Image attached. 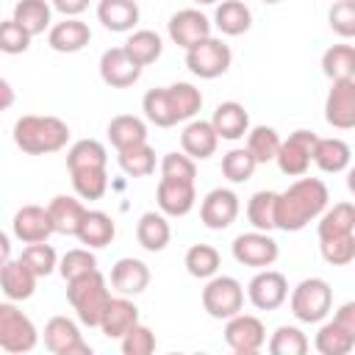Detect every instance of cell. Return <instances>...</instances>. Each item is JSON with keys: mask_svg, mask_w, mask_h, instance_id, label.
Masks as SVG:
<instances>
[{"mask_svg": "<svg viewBox=\"0 0 355 355\" xmlns=\"http://www.w3.org/2000/svg\"><path fill=\"white\" fill-rule=\"evenodd\" d=\"M14 100H17V94H14V86H11L6 78H0V111L11 108V105H14Z\"/></svg>", "mask_w": 355, "mask_h": 355, "instance_id": "cell-55", "label": "cell"}, {"mask_svg": "<svg viewBox=\"0 0 355 355\" xmlns=\"http://www.w3.org/2000/svg\"><path fill=\"white\" fill-rule=\"evenodd\" d=\"M50 14H53V6L47 0H17L11 19L19 22L31 36H39L50 28Z\"/></svg>", "mask_w": 355, "mask_h": 355, "instance_id": "cell-37", "label": "cell"}, {"mask_svg": "<svg viewBox=\"0 0 355 355\" xmlns=\"http://www.w3.org/2000/svg\"><path fill=\"white\" fill-rule=\"evenodd\" d=\"M288 297V280L277 269H258V275L247 283V300L258 311H277Z\"/></svg>", "mask_w": 355, "mask_h": 355, "instance_id": "cell-11", "label": "cell"}, {"mask_svg": "<svg viewBox=\"0 0 355 355\" xmlns=\"http://www.w3.org/2000/svg\"><path fill=\"white\" fill-rule=\"evenodd\" d=\"M313 141H316V133L313 130H294L288 133V139H280V147H277V166L283 175L288 178H300L308 172L311 166V155H313Z\"/></svg>", "mask_w": 355, "mask_h": 355, "instance_id": "cell-9", "label": "cell"}, {"mask_svg": "<svg viewBox=\"0 0 355 355\" xmlns=\"http://www.w3.org/2000/svg\"><path fill=\"white\" fill-rule=\"evenodd\" d=\"M31 33L19 25V22H14V19H0V53H6V55H19V53H25L28 47H31Z\"/></svg>", "mask_w": 355, "mask_h": 355, "instance_id": "cell-51", "label": "cell"}, {"mask_svg": "<svg viewBox=\"0 0 355 355\" xmlns=\"http://www.w3.org/2000/svg\"><path fill=\"white\" fill-rule=\"evenodd\" d=\"M322 72L330 80H341V78H355V47L352 44H333L324 50L322 55Z\"/></svg>", "mask_w": 355, "mask_h": 355, "instance_id": "cell-40", "label": "cell"}, {"mask_svg": "<svg viewBox=\"0 0 355 355\" xmlns=\"http://www.w3.org/2000/svg\"><path fill=\"white\" fill-rule=\"evenodd\" d=\"M69 141V125L58 116H19L14 122V144L28 155H47L64 150Z\"/></svg>", "mask_w": 355, "mask_h": 355, "instance_id": "cell-2", "label": "cell"}, {"mask_svg": "<svg viewBox=\"0 0 355 355\" xmlns=\"http://www.w3.org/2000/svg\"><path fill=\"white\" fill-rule=\"evenodd\" d=\"M166 31H169V39H172L178 47L189 50V47L197 44L200 39L211 36V19H208L200 8H180V11H175V14L169 17Z\"/></svg>", "mask_w": 355, "mask_h": 355, "instance_id": "cell-15", "label": "cell"}, {"mask_svg": "<svg viewBox=\"0 0 355 355\" xmlns=\"http://www.w3.org/2000/svg\"><path fill=\"white\" fill-rule=\"evenodd\" d=\"M324 119L336 130L355 128V78L333 80L324 100Z\"/></svg>", "mask_w": 355, "mask_h": 355, "instance_id": "cell-13", "label": "cell"}, {"mask_svg": "<svg viewBox=\"0 0 355 355\" xmlns=\"http://www.w3.org/2000/svg\"><path fill=\"white\" fill-rule=\"evenodd\" d=\"M44 347L53 355H92V347L83 341L80 327L69 316H53L44 324Z\"/></svg>", "mask_w": 355, "mask_h": 355, "instance_id": "cell-14", "label": "cell"}, {"mask_svg": "<svg viewBox=\"0 0 355 355\" xmlns=\"http://www.w3.org/2000/svg\"><path fill=\"white\" fill-rule=\"evenodd\" d=\"M277 147H280V136H277L275 128H269V125H255V128L247 130V150L252 153V158H255L258 164L275 161Z\"/></svg>", "mask_w": 355, "mask_h": 355, "instance_id": "cell-41", "label": "cell"}, {"mask_svg": "<svg viewBox=\"0 0 355 355\" xmlns=\"http://www.w3.org/2000/svg\"><path fill=\"white\" fill-rule=\"evenodd\" d=\"M239 194L233 189H211L200 202V222L208 230H225L239 216Z\"/></svg>", "mask_w": 355, "mask_h": 355, "instance_id": "cell-12", "label": "cell"}, {"mask_svg": "<svg viewBox=\"0 0 355 355\" xmlns=\"http://www.w3.org/2000/svg\"><path fill=\"white\" fill-rule=\"evenodd\" d=\"M233 64V53L222 39L205 36L197 44H191L186 50V67L191 75L202 78V80H214L219 75H225Z\"/></svg>", "mask_w": 355, "mask_h": 355, "instance_id": "cell-6", "label": "cell"}, {"mask_svg": "<svg viewBox=\"0 0 355 355\" xmlns=\"http://www.w3.org/2000/svg\"><path fill=\"white\" fill-rule=\"evenodd\" d=\"M230 252L233 258L241 263V266H252V269H266L277 261L280 255V247L277 241L266 233V230H252V233H241L233 239L230 244Z\"/></svg>", "mask_w": 355, "mask_h": 355, "instance_id": "cell-8", "label": "cell"}, {"mask_svg": "<svg viewBox=\"0 0 355 355\" xmlns=\"http://www.w3.org/2000/svg\"><path fill=\"white\" fill-rule=\"evenodd\" d=\"M327 22L333 33H338L341 39H352L355 36V0H336L327 11Z\"/></svg>", "mask_w": 355, "mask_h": 355, "instance_id": "cell-53", "label": "cell"}, {"mask_svg": "<svg viewBox=\"0 0 355 355\" xmlns=\"http://www.w3.org/2000/svg\"><path fill=\"white\" fill-rule=\"evenodd\" d=\"M261 3H269L272 6V3H280V0H261Z\"/></svg>", "mask_w": 355, "mask_h": 355, "instance_id": "cell-59", "label": "cell"}, {"mask_svg": "<svg viewBox=\"0 0 355 355\" xmlns=\"http://www.w3.org/2000/svg\"><path fill=\"white\" fill-rule=\"evenodd\" d=\"M258 161L252 158V153L247 147H233L222 155V175L230 180V183H247L255 172Z\"/></svg>", "mask_w": 355, "mask_h": 355, "instance_id": "cell-42", "label": "cell"}, {"mask_svg": "<svg viewBox=\"0 0 355 355\" xmlns=\"http://www.w3.org/2000/svg\"><path fill=\"white\" fill-rule=\"evenodd\" d=\"M214 25L225 36H241L252 25V11L241 0H222V3H216Z\"/></svg>", "mask_w": 355, "mask_h": 355, "instance_id": "cell-30", "label": "cell"}, {"mask_svg": "<svg viewBox=\"0 0 355 355\" xmlns=\"http://www.w3.org/2000/svg\"><path fill=\"white\" fill-rule=\"evenodd\" d=\"M11 227H14V236H17L22 244L47 241V239L53 236V225H50L47 208H42V205H22V208L14 214Z\"/></svg>", "mask_w": 355, "mask_h": 355, "instance_id": "cell-18", "label": "cell"}, {"mask_svg": "<svg viewBox=\"0 0 355 355\" xmlns=\"http://www.w3.org/2000/svg\"><path fill=\"white\" fill-rule=\"evenodd\" d=\"M216 144H219V136H216V130L211 128V122H205V119H191V122L183 128V133H180V147H183V153H186L189 158H194V161L211 158V155L216 153Z\"/></svg>", "mask_w": 355, "mask_h": 355, "instance_id": "cell-23", "label": "cell"}, {"mask_svg": "<svg viewBox=\"0 0 355 355\" xmlns=\"http://www.w3.org/2000/svg\"><path fill=\"white\" fill-rule=\"evenodd\" d=\"M92 42V31L78 17H64L61 22L47 28V44L55 53H78Z\"/></svg>", "mask_w": 355, "mask_h": 355, "instance_id": "cell-19", "label": "cell"}, {"mask_svg": "<svg viewBox=\"0 0 355 355\" xmlns=\"http://www.w3.org/2000/svg\"><path fill=\"white\" fill-rule=\"evenodd\" d=\"M111 286L122 297H136L150 286V266L139 258H119L111 266Z\"/></svg>", "mask_w": 355, "mask_h": 355, "instance_id": "cell-20", "label": "cell"}, {"mask_svg": "<svg viewBox=\"0 0 355 355\" xmlns=\"http://www.w3.org/2000/svg\"><path fill=\"white\" fill-rule=\"evenodd\" d=\"M122 47H125V53H128L141 69L150 67V64H155V61L161 58V53H164V42H161V36H158L155 31H150V28L133 31Z\"/></svg>", "mask_w": 355, "mask_h": 355, "instance_id": "cell-32", "label": "cell"}, {"mask_svg": "<svg viewBox=\"0 0 355 355\" xmlns=\"http://www.w3.org/2000/svg\"><path fill=\"white\" fill-rule=\"evenodd\" d=\"M313 347L322 352V355H347L352 352L355 347V330L338 324L336 319L333 322H324L313 338Z\"/></svg>", "mask_w": 355, "mask_h": 355, "instance_id": "cell-34", "label": "cell"}, {"mask_svg": "<svg viewBox=\"0 0 355 355\" xmlns=\"http://www.w3.org/2000/svg\"><path fill=\"white\" fill-rule=\"evenodd\" d=\"M183 266L191 277H200V280H208L219 272L222 266V258H219V250L211 247V244H191L186 250V258H183Z\"/></svg>", "mask_w": 355, "mask_h": 355, "instance_id": "cell-38", "label": "cell"}, {"mask_svg": "<svg viewBox=\"0 0 355 355\" xmlns=\"http://www.w3.org/2000/svg\"><path fill=\"white\" fill-rule=\"evenodd\" d=\"M139 3L136 0H100L97 3V19L103 28L114 33H128L139 25Z\"/></svg>", "mask_w": 355, "mask_h": 355, "instance_id": "cell-26", "label": "cell"}, {"mask_svg": "<svg viewBox=\"0 0 355 355\" xmlns=\"http://www.w3.org/2000/svg\"><path fill=\"white\" fill-rule=\"evenodd\" d=\"M322 258L330 266H347L355 261V233L349 236H333V239H319Z\"/></svg>", "mask_w": 355, "mask_h": 355, "instance_id": "cell-49", "label": "cell"}, {"mask_svg": "<svg viewBox=\"0 0 355 355\" xmlns=\"http://www.w3.org/2000/svg\"><path fill=\"white\" fill-rule=\"evenodd\" d=\"M275 197L277 191H255L247 200V219L255 230H275Z\"/></svg>", "mask_w": 355, "mask_h": 355, "instance_id": "cell-44", "label": "cell"}, {"mask_svg": "<svg viewBox=\"0 0 355 355\" xmlns=\"http://www.w3.org/2000/svg\"><path fill=\"white\" fill-rule=\"evenodd\" d=\"M116 164L128 178H147L155 172V150L147 141L116 150Z\"/></svg>", "mask_w": 355, "mask_h": 355, "instance_id": "cell-36", "label": "cell"}, {"mask_svg": "<svg viewBox=\"0 0 355 355\" xmlns=\"http://www.w3.org/2000/svg\"><path fill=\"white\" fill-rule=\"evenodd\" d=\"M39 341V330L17 302H0V349L6 352H31Z\"/></svg>", "mask_w": 355, "mask_h": 355, "instance_id": "cell-5", "label": "cell"}, {"mask_svg": "<svg viewBox=\"0 0 355 355\" xmlns=\"http://www.w3.org/2000/svg\"><path fill=\"white\" fill-rule=\"evenodd\" d=\"M202 308L211 319H230L244 308V286L230 275L208 277L202 288Z\"/></svg>", "mask_w": 355, "mask_h": 355, "instance_id": "cell-7", "label": "cell"}, {"mask_svg": "<svg viewBox=\"0 0 355 355\" xmlns=\"http://www.w3.org/2000/svg\"><path fill=\"white\" fill-rule=\"evenodd\" d=\"M161 178L194 183V178H197V164H194V158H189L186 153H166V155L161 158Z\"/></svg>", "mask_w": 355, "mask_h": 355, "instance_id": "cell-50", "label": "cell"}, {"mask_svg": "<svg viewBox=\"0 0 355 355\" xmlns=\"http://www.w3.org/2000/svg\"><path fill=\"white\" fill-rule=\"evenodd\" d=\"M172 239V227L161 211H147L136 222V241L147 252H161Z\"/></svg>", "mask_w": 355, "mask_h": 355, "instance_id": "cell-29", "label": "cell"}, {"mask_svg": "<svg viewBox=\"0 0 355 355\" xmlns=\"http://www.w3.org/2000/svg\"><path fill=\"white\" fill-rule=\"evenodd\" d=\"M100 78L111 89H128L141 78V67L125 53V47H108L100 55Z\"/></svg>", "mask_w": 355, "mask_h": 355, "instance_id": "cell-16", "label": "cell"}, {"mask_svg": "<svg viewBox=\"0 0 355 355\" xmlns=\"http://www.w3.org/2000/svg\"><path fill=\"white\" fill-rule=\"evenodd\" d=\"M141 111L147 116V122H153L155 128H172L178 125V114L172 108V100H169V92L166 86L164 89H150L141 100Z\"/></svg>", "mask_w": 355, "mask_h": 355, "instance_id": "cell-39", "label": "cell"}, {"mask_svg": "<svg viewBox=\"0 0 355 355\" xmlns=\"http://www.w3.org/2000/svg\"><path fill=\"white\" fill-rule=\"evenodd\" d=\"M225 322V341L236 355H252L266 344V327L258 316L239 311Z\"/></svg>", "mask_w": 355, "mask_h": 355, "instance_id": "cell-10", "label": "cell"}, {"mask_svg": "<svg viewBox=\"0 0 355 355\" xmlns=\"http://www.w3.org/2000/svg\"><path fill=\"white\" fill-rule=\"evenodd\" d=\"M6 261H8V258H0V272H3V263H6Z\"/></svg>", "mask_w": 355, "mask_h": 355, "instance_id": "cell-58", "label": "cell"}, {"mask_svg": "<svg viewBox=\"0 0 355 355\" xmlns=\"http://www.w3.org/2000/svg\"><path fill=\"white\" fill-rule=\"evenodd\" d=\"M311 161H313L322 172L336 175V172H344V169L349 166V161H352V150H349V144H347L344 139H336V136H330V139H319V136H316Z\"/></svg>", "mask_w": 355, "mask_h": 355, "instance_id": "cell-27", "label": "cell"}, {"mask_svg": "<svg viewBox=\"0 0 355 355\" xmlns=\"http://www.w3.org/2000/svg\"><path fill=\"white\" fill-rule=\"evenodd\" d=\"M166 92H169V100H172V108H175V114H178V122H183V119H191L200 108H202V92L197 89V86H191V83H172V86H166Z\"/></svg>", "mask_w": 355, "mask_h": 355, "instance_id": "cell-43", "label": "cell"}, {"mask_svg": "<svg viewBox=\"0 0 355 355\" xmlns=\"http://www.w3.org/2000/svg\"><path fill=\"white\" fill-rule=\"evenodd\" d=\"M11 255V239L0 230V258H8Z\"/></svg>", "mask_w": 355, "mask_h": 355, "instance_id": "cell-56", "label": "cell"}, {"mask_svg": "<svg viewBox=\"0 0 355 355\" xmlns=\"http://www.w3.org/2000/svg\"><path fill=\"white\" fill-rule=\"evenodd\" d=\"M191 3H197V6H214V3H219V0H191Z\"/></svg>", "mask_w": 355, "mask_h": 355, "instance_id": "cell-57", "label": "cell"}, {"mask_svg": "<svg viewBox=\"0 0 355 355\" xmlns=\"http://www.w3.org/2000/svg\"><path fill=\"white\" fill-rule=\"evenodd\" d=\"M136 322H139V308L133 305L130 297H122L119 294V297H111L108 300V305H105L97 327L103 330L105 338H122Z\"/></svg>", "mask_w": 355, "mask_h": 355, "instance_id": "cell-21", "label": "cell"}, {"mask_svg": "<svg viewBox=\"0 0 355 355\" xmlns=\"http://www.w3.org/2000/svg\"><path fill=\"white\" fill-rule=\"evenodd\" d=\"M108 141L116 147V150H125V147H133V144H141L147 141V125L144 119L133 116V114H119L108 122Z\"/></svg>", "mask_w": 355, "mask_h": 355, "instance_id": "cell-33", "label": "cell"}, {"mask_svg": "<svg viewBox=\"0 0 355 355\" xmlns=\"http://www.w3.org/2000/svg\"><path fill=\"white\" fill-rule=\"evenodd\" d=\"M89 3L92 0H53V8L58 14H64V17H78V14H83L89 8Z\"/></svg>", "mask_w": 355, "mask_h": 355, "instance_id": "cell-54", "label": "cell"}, {"mask_svg": "<svg viewBox=\"0 0 355 355\" xmlns=\"http://www.w3.org/2000/svg\"><path fill=\"white\" fill-rule=\"evenodd\" d=\"M286 300H288L291 313H294L300 322L316 324V322H322V319L330 313V308H333V288H330V283L322 280V277H305V280H300V283L291 288V297H286Z\"/></svg>", "mask_w": 355, "mask_h": 355, "instance_id": "cell-4", "label": "cell"}, {"mask_svg": "<svg viewBox=\"0 0 355 355\" xmlns=\"http://www.w3.org/2000/svg\"><path fill=\"white\" fill-rule=\"evenodd\" d=\"M36 280H39V277H36L19 258L3 263V272H0V288H3V294H6L11 302L31 300L33 291H36Z\"/></svg>", "mask_w": 355, "mask_h": 355, "instance_id": "cell-25", "label": "cell"}, {"mask_svg": "<svg viewBox=\"0 0 355 355\" xmlns=\"http://www.w3.org/2000/svg\"><path fill=\"white\" fill-rule=\"evenodd\" d=\"M97 269V258L89 247H75V250H67L58 261V272L64 280H75L80 275H89Z\"/></svg>", "mask_w": 355, "mask_h": 355, "instance_id": "cell-48", "label": "cell"}, {"mask_svg": "<svg viewBox=\"0 0 355 355\" xmlns=\"http://www.w3.org/2000/svg\"><path fill=\"white\" fill-rule=\"evenodd\" d=\"M83 214H86L83 202L75 200V197H67V194L53 197L50 205H47V216H50L53 233H61V236H75L78 227H80Z\"/></svg>", "mask_w": 355, "mask_h": 355, "instance_id": "cell-28", "label": "cell"}, {"mask_svg": "<svg viewBox=\"0 0 355 355\" xmlns=\"http://www.w3.org/2000/svg\"><path fill=\"white\" fill-rule=\"evenodd\" d=\"M67 300H69V305L75 308L78 319L86 327H97L100 316H103V311H105V305L111 300V291L105 286V277L94 269L89 275L67 280Z\"/></svg>", "mask_w": 355, "mask_h": 355, "instance_id": "cell-3", "label": "cell"}, {"mask_svg": "<svg viewBox=\"0 0 355 355\" xmlns=\"http://www.w3.org/2000/svg\"><path fill=\"white\" fill-rule=\"evenodd\" d=\"M69 175H72V189L80 200H100L108 191L105 169H75Z\"/></svg>", "mask_w": 355, "mask_h": 355, "instance_id": "cell-47", "label": "cell"}, {"mask_svg": "<svg viewBox=\"0 0 355 355\" xmlns=\"http://www.w3.org/2000/svg\"><path fill=\"white\" fill-rule=\"evenodd\" d=\"M211 128L216 130L219 139H227V141H236V139H244V133L250 130V114L241 103L236 100H227V103H219L214 116L208 119Z\"/></svg>", "mask_w": 355, "mask_h": 355, "instance_id": "cell-22", "label": "cell"}, {"mask_svg": "<svg viewBox=\"0 0 355 355\" xmlns=\"http://www.w3.org/2000/svg\"><path fill=\"white\" fill-rule=\"evenodd\" d=\"M119 347H122L125 355H150V352H155V333H153L147 324L136 322V324L119 338Z\"/></svg>", "mask_w": 355, "mask_h": 355, "instance_id": "cell-52", "label": "cell"}, {"mask_svg": "<svg viewBox=\"0 0 355 355\" xmlns=\"http://www.w3.org/2000/svg\"><path fill=\"white\" fill-rule=\"evenodd\" d=\"M155 202H158V211L164 216H186L194 208V202H197L194 183L161 178L158 189H155Z\"/></svg>", "mask_w": 355, "mask_h": 355, "instance_id": "cell-17", "label": "cell"}, {"mask_svg": "<svg viewBox=\"0 0 355 355\" xmlns=\"http://www.w3.org/2000/svg\"><path fill=\"white\" fill-rule=\"evenodd\" d=\"M75 236H78V241H80L83 247H89V250H103V247H108V244L114 241L116 225H114V219H111L105 211H89V208H86V214H83L80 227H78Z\"/></svg>", "mask_w": 355, "mask_h": 355, "instance_id": "cell-24", "label": "cell"}, {"mask_svg": "<svg viewBox=\"0 0 355 355\" xmlns=\"http://www.w3.org/2000/svg\"><path fill=\"white\" fill-rule=\"evenodd\" d=\"M269 352L272 355H305L308 352V336L300 327L280 324L269 338Z\"/></svg>", "mask_w": 355, "mask_h": 355, "instance_id": "cell-46", "label": "cell"}, {"mask_svg": "<svg viewBox=\"0 0 355 355\" xmlns=\"http://www.w3.org/2000/svg\"><path fill=\"white\" fill-rule=\"evenodd\" d=\"M319 225H316V233L319 239H333V236H349L355 233V208L352 202H336L333 208H324L319 216Z\"/></svg>", "mask_w": 355, "mask_h": 355, "instance_id": "cell-31", "label": "cell"}, {"mask_svg": "<svg viewBox=\"0 0 355 355\" xmlns=\"http://www.w3.org/2000/svg\"><path fill=\"white\" fill-rule=\"evenodd\" d=\"M19 261L36 275V277H47L50 272L58 269V255L55 250L47 244V241H36V244H28L19 255Z\"/></svg>", "mask_w": 355, "mask_h": 355, "instance_id": "cell-45", "label": "cell"}, {"mask_svg": "<svg viewBox=\"0 0 355 355\" xmlns=\"http://www.w3.org/2000/svg\"><path fill=\"white\" fill-rule=\"evenodd\" d=\"M108 153L97 139H80L67 150V169H105Z\"/></svg>", "mask_w": 355, "mask_h": 355, "instance_id": "cell-35", "label": "cell"}, {"mask_svg": "<svg viewBox=\"0 0 355 355\" xmlns=\"http://www.w3.org/2000/svg\"><path fill=\"white\" fill-rule=\"evenodd\" d=\"M327 200H330V191L324 180L300 175V180H294L286 191L275 197V227L286 233L302 230L327 208Z\"/></svg>", "mask_w": 355, "mask_h": 355, "instance_id": "cell-1", "label": "cell"}]
</instances>
